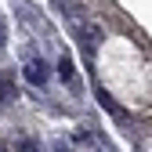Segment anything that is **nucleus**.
<instances>
[{
	"instance_id": "f257e3e1",
	"label": "nucleus",
	"mask_w": 152,
	"mask_h": 152,
	"mask_svg": "<svg viewBox=\"0 0 152 152\" xmlns=\"http://www.w3.org/2000/svg\"><path fill=\"white\" fill-rule=\"evenodd\" d=\"M26 76H29L33 83H44V80H47V69L36 62V58H29V62H26Z\"/></svg>"
},
{
	"instance_id": "f03ea898",
	"label": "nucleus",
	"mask_w": 152,
	"mask_h": 152,
	"mask_svg": "<svg viewBox=\"0 0 152 152\" xmlns=\"http://www.w3.org/2000/svg\"><path fill=\"white\" fill-rule=\"evenodd\" d=\"M62 76L72 83V62H69V58H62Z\"/></svg>"
}]
</instances>
